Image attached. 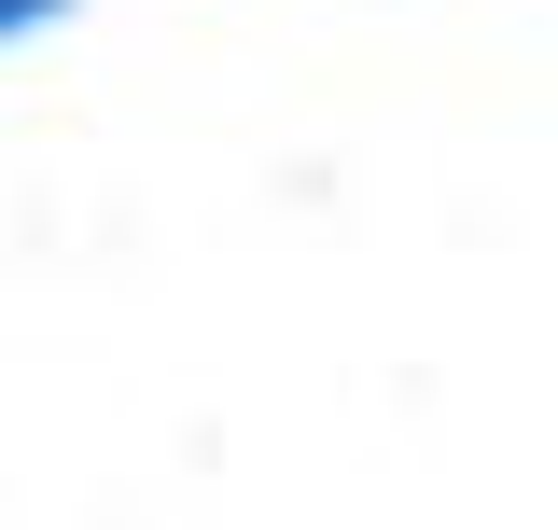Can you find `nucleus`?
<instances>
[{"label": "nucleus", "mask_w": 558, "mask_h": 530, "mask_svg": "<svg viewBox=\"0 0 558 530\" xmlns=\"http://www.w3.org/2000/svg\"><path fill=\"white\" fill-rule=\"evenodd\" d=\"M0 14H28V0H0Z\"/></svg>", "instance_id": "1"}]
</instances>
